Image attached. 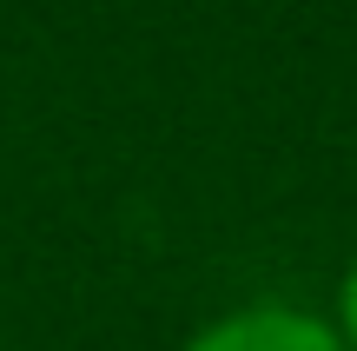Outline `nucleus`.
<instances>
[{"label":"nucleus","instance_id":"obj_1","mask_svg":"<svg viewBox=\"0 0 357 351\" xmlns=\"http://www.w3.org/2000/svg\"><path fill=\"white\" fill-rule=\"evenodd\" d=\"M178 351H344L337 325L311 305H284V299H252L218 312L212 325H199Z\"/></svg>","mask_w":357,"mask_h":351},{"label":"nucleus","instance_id":"obj_2","mask_svg":"<svg viewBox=\"0 0 357 351\" xmlns=\"http://www.w3.org/2000/svg\"><path fill=\"white\" fill-rule=\"evenodd\" d=\"M324 318L337 325V338H344V351H357V252H351L344 278H337V305H331Z\"/></svg>","mask_w":357,"mask_h":351}]
</instances>
